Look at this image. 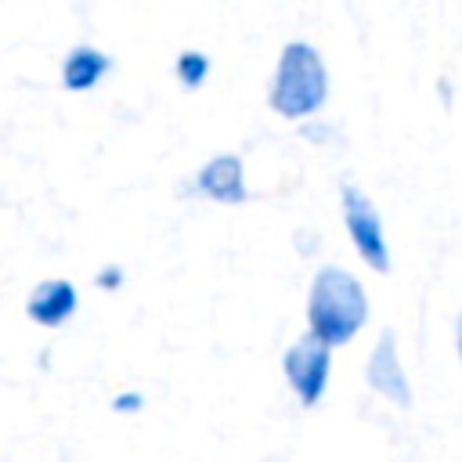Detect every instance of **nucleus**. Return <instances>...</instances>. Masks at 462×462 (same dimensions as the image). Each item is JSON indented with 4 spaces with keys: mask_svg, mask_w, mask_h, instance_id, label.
I'll return each instance as SVG.
<instances>
[{
    "mask_svg": "<svg viewBox=\"0 0 462 462\" xmlns=\"http://www.w3.org/2000/svg\"><path fill=\"white\" fill-rule=\"evenodd\" d=\"M368 321V292L365 285L336 263H325L314 271L307 289V332H314L321 343L346 346Z\"/></svg>",
    "mask_w": 462,
    "mask_h": 462,
    "instance_id": "f257e3e1",
    "label": "nucleus"
},
{
    "mask_svg": "<svg viewBox=\"0 0 462 462\" xmlns=\"http://www.w3.org/2000/svg\"><path fill=\"white\" fill-rule=\"evenodd\" d=\"M328 97V69L325 58L314 43L292 40L282 47L271 87H267V105L282 119H310L321 112Z\"/></svg>",
    "mask_w": 462,
    "mask_h": 462,
    "instance_id": "f03ea898",
    "label": "nucleus"
},
{
    "mask_svg": "<svg viewBox=\"0 0 462 462\" xmlns=\"http://www.w3.org/2000/svg\"><path fill=\"white\" fill-rule=\"evenodd\" d=\"M339 209H343V227L361 256V263L375 274L390 271V245L383 231V217L375 202L357 188V184H339Z\"/></svg>",
    "mask_w": 462,
    "mask_h": 462,
    "instance_id": "7ed1b4c3",
    "label": "nucleus"
},
{
    "mask_svg": "<svg viewBox=\"0 0 462 462\" xmlns=\"http://www.w3.org/2000/svg\"><path fill=\"white\" fill-rule=\"evenodd\" d=\"M282 372L289 379V390L296 393L300 408H318L325 390H328V375H332V346L321 343L314 332L300 336L285 354H282Z\"/></svg>",
    "mask_w": 462,
    "mask_h": 462,
    "instance_id": "20e7f679",
    "label": "nucleus"
},
{
    "mask_svg": "<svg viewBox=\"0 0 462 462\" xmlns=\"http://www.w3.org/2000/svg\"><path fill=\"white\" fill-rule=\"evenodd\" d=\"M365 383H368L372 393L386 397L397 408H408L411 404V383H408V372L401 365L393 328H383V336L375 339V346H372V354L365 361Z\"/></svg>",
    "mask_w": 462,
    "mask_h": 462,
    "instance_id": "39448f33",
    "label": "nucleus"
},
{
    "mask_svg": "<svg viewBox=\"0 0 462 462\" xmlns=\"http://www.w3.org/2000/svg\"><path fill=\"white\" fill-rule=\"evenodd\" d=\"M195 188L199 195L220 202V206H238L249 199V188H245V166L235 152H220L213 155L199 173H195Z\"/></svg>",
    "mask_w": 462,
    "mask_h": 462,
    "instance_id": "423d86ee",
    "label": "nucleus"
},
{
    "mask_svg": "<svg viewBox=\"0 0 462 462\" xmlns=\"http://www.w3.org/2000/svg\"><path fill=\"white\" fill-rule=\"evenodd\" d=\"M76 307H79V292L69 278H47L25 300V314L43 328H61L76 314Z\"/></svg>",
    "mask_w": 462,
    "mask_h": 462,
    "instance_id": "0eeeda50",
    "label": "nucleus"
},
{
    "mask_svg": "<svg viewBox=\"0 0 462 462\" xmlns=\"http://www.w3.org/2000/svg\"><path fill=\"white\" fill-rule=\"evenodd\" d=\"M112 54H105L101 47H90V43H76L65 61H61V87L72 90V94H83V90H94L108 72H112Z\"/></svg>",
    "mask_w": 462,
    "mask_h": 462,
    "instance_id": "6e6552de",
    "label": "nucleus"
},
{
    "mask_svg": "<svg viewBox=\"0 0 462 462\" xmlns=\"http://www.w3.org/2000/svg\"><path fill=\"white\" fill-rule=\"evenodd\" d=\"M173 76H177V83H180L184 90H199V87L209 79V54H202V51H195V47L180 51L177 61H173Z\"/></svg>",
    "mask_w": 462,
    "mask_h": 462,
    "instance_id": "1a4fd4ad",
    "label": "nucleus"
},
{
    "mask_svg": "<svg viewBox=\"0 0 462 462\" xmlns=\"http://www.w3.org/2000/svg\"><path fill=\"white\" fill-rule=\"evenodd\" d=\"M144 408V397L137 393V390H119L116 397H112V411L116 415H137Z\"/></svg>",
    "mask_w": 462,
    "mask_h": 462,
    "instance_id": "9d476101",
    "label": "nucleus"
},
{
    "mask_svg": "<svg viewBox=\"0 0 462 462\" xmlns=\"http://www.w3.org/2000/svg\"><path fill=\"white\" fill-rule=\"evenodd\" d=\"M94 285L105 289V292L119 289V285H123V267H119V263H105V267L94 274Z\"/></svg>",
    "mask_w": 462,
    "mask_h": 462,
    "instance_id": "9b49d317",
    "label": "nucleus"
},
{
    "mask_svg": "<svg viewBox=\"0 0 462 462\" xmlns=\"http://www.w3.org/2000/svg\"><path fill=\"white\" fill-rule=\"evenodd\" d=\"M455 354H458V365H462V314L455 318Z\"/></svg>",
    "mask_w": 462,
    "mask_h": 462,
    "instance_id": "f8f14e48",
    "label": "nucleus"
}]
</instances>
